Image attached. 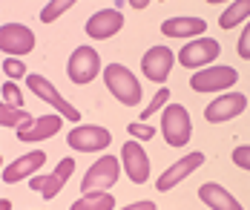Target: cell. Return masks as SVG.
Masks as SVG:
<instances>
[{"instance_id": "cell-18", "label": "cell", "mask_w": 250, "mask_h": 210, "mask_svg": "<svg viewBox=\"0 0 250 210\" xmlns=\"http://www.w3.org/2000/svg\"><path fill=\"white\" fill-rule=\"evenodd\" d=\"M161 32L167 38H201L207 32L204 18H170L161 23Z\"/></svg>"}, {"instance_id": "cell-11", "label": "cell", "mask_w": 250, "mask_h": 210, "mask_svg": "<svg viewBox=\"0 0 250 210\" xmlns=\"http://www.w3.org/2000/svg\"><path fill=\"white\" fill-rule=\"evenodd\" d=\"M201 164H204V153H187V156L181 158V161H173L161 176H158V182H155V190L158 193H170L175 184H181L190 173H196Z\"/></svg>"}, {"instance_id": "cell-14", "label": "cell", "mask_w": 250, "mask_h": 210, "mask_svg": "<svg viewBox=\"0 0 250 210\" xmlns=\"http://www.w3.org/2000/svg\"><path fill=\"white\" fill-rule=\"evenodd\" d=\"M173 63H175V58L167 46H150L144 52V58H141V69H144V75L152 84H164V81L170 78Z\"/></svg>"}, {"instance_id": "cell-4", "label": "cell", "mask_w": 250, "mask_h": 210, "mask_svg": "<svg viewBox=\"0 0 250 210\" xmlns=\"http://www.w3.org/2000/svg\"><path fill=\"white\" fill-rule=\"evenodd\" d=\"M98 72H101V58L92 46H78L75 52L69 55V61H66V75L78 86L92 84L98 78Z\"/></svg>"}, {"instance_id": "cell-22", "label": "cell", "mask_w": 250, "mask_h": 210, "mask_svg": "<svg viewBox=\"0 0 250 210\" xmlns=\"http://www.w3.org/2000/svg\"><path fill=\"white\" fill-rule=\"evenodd\" d=\"M35 115H29L23 106H12V104H0V124L3 127H15V130H21L23 124H29Z\"/></svg>"}, {"instance_id": "cell-3", "label": "cell", "mask_w": 250, "mask_h": 210, "mask_svg": "<svg viewBox=\"0 0 250 210\" xmlns=\"http://www.w3.org/2000/svg\"><path fill=\"white\" fill-rule=\"evenodd\" d=\"M121 176V158L104 156L98 158L81 179V193H98V190H109Z\"/></svg>"}, {"instance_id": "cell-15", "label": "cell", "mask_w": 250, "mask_h": 210, "mask_svg": "<svg viewBox=\"0 0 250 210\" xmlns=\"http://www.w3.org/2000/svg\"><path fill=\"white\" fill-rule=\"evenodd\" d=\"M61 127H63V115L61 112H55V115H38V118H32L29 124H23L18 130V141L35 144V141L52 138L55 132H61Z\"/></svg>"}, {"instance_id": "cell-17", "label": "cell", "mask_w": 250, "mask_h": 210, "mask_svg": "<svg viewBox=\"0 0 250 210\" xmlns=\"http://www.w3.org/2000/svg\"><path fill=\"white\" fill-rule=\"evenodd\" d=\"M199 199L210 210H245L242 205H239V199H236L230 190H225L222 184H216V182L201 184L199 187Z\"/></svg>"}, {"instance_id": "cell-13", "label": "cell", "mask_w": 250, "mask_h": 210, "mask_svg": "<svg viewBox=\"0 0 250 210\" xmlns=\"http://www.w3.org/2000/svg\"><path fill=\"white\" fill-rule=\"evenodd\" d=\"M83 29L92 41H109L112 35H118L124 29V15H121V9H101L95 15H89Z\"/></svg>"}, {"instance_id": "cell-7", "label": "cell", "mask_w": 250, "mask_h": 210, "mask_svg": "<svg viewBox=\"0 0 250 210\" xmlns=\"http://www.w3.org/2000/svg\"><path fill=\"white\" fill-rule=\"evenodd\" d=\"M219 55H222V43L219 41H213V38H193L187 46H181L178 63L187 66V69H201V66H210Z\"/></svg>"}, {"instance_id": "cell-32", "label": "cell", "mask_w": 250, "mask_h": 210, "mask_svg": "<svg viewBox=\"0 0 250 210\" xmlns=\"http://www.w3.org/2000/svg\"><path fill=\"white\" fill-rule=\"evenodd\" d=\"M126 3H129L132 9H147V6H150V0H126Z\"/></svg>"}, {"instance_id": "cell-1", "label": "cell", "mask_w": 250, "mask_h": 210, "mask_svg": "<svg viewBox=\"0 0 250 210\" xmlns=\"http://www.w3.org/2000/svg\"><path fill=\"white\" fill-rule=\"evenodd\" d=\"M104 84H106V89L121 101L124 106H138L141 104V84L138 78L126 69L124 63H106L104 66Z\"/></svg>"}, {"instance_id": "cell-26", "label": "cell", "mask_w": 250, "mask_h": 210, "mask_svg": "<svg viewBox=\"0 0 250 210\" xmlns=\"http://www.w3.org/2000/svg\"><path fill=\"white\" fill-rule=\"evenodd\" d=\"M126 132H129L132 138H138V141H150L152 135H155V130H152L150 121H132V124L126 127Z\"/></svg>"}, {"instance_id": "cell-12", "label": "cell", "mask_w": 250, "mask_h": 210, "mask_svg": "<svg viewBox=\"0 0 250 210\" xmlns=\"http://www.w3.org/2000/svg\"><path fill=\"white\" fill-rule=\"evenodd\" d=\"M245 106H248V98L242 92H225L204 106V118L210 124H225V121H233L236 115H242Z\"/></svg>"}, {"instance_id": "cell-5", "label": "cell", "mask_w": 250, "mask_h": 210, "mask_svg": "<svg viewBox=\"0 0 250 210\" xmlns=\"http://www.w3.org/2000/svg\"><path fill=\"white\" fill-rule=\"evenodd\" d=\"M66 144L78 153H98V150L112 144V132L106 127H98V124H78L69 130Z\"/></svg>"}, {"instance_id": "cell-23", "label": "cell", "mask_w": 250, "mask_h": 210, "mask_svg": "<svg viewBox=\"0 0 250 210\" xmlns=\"http://www.w3.org/2000/svg\"><path fill=\"white\" fill-rule=\"evenodd\" d=\"M75 3L78 0H49V3L41 9V21H43V23H55L63 12H69Z\"/></svg>"}, {"instance_id": "cell-20", "label": "cell", "mask_w": 250, "mask_h": 210, "mask_svg": "<svg viewBox=\"0 0 250 210\" xmlns=\"http://www.w3.org/2000/svg\"><path fill=\"white\" fill-rule=\"evenodd\" d=\"M69 210H115V199L106 193V190H98V193H83L81 199L72 202Z\"/></svg>"}, {"instance_id": "cell-6", "label": "cell", "mask_w": 250, "mask_h": 210, "mask_svg": "<svg viewBox=\"0 0 250 210\" xmlns=\"http://www.w3.org/2000/svg\"><path fill=\"white\" fill-rule=\"evenodd\" d=\"M239 81V72L233 66H207V69H199L193 78H190V89L193 92H225L233 84Z\"/></svg>"}, {"instance_id": "cell-34", "label": "cell", "mask_w": 250, "mask_h": 210, "mask_svg": "<svg viewBox=\"0 0 250 210\" xmlns=\"http://www.w3.org/2000/svg\"><path fill=\"white\" fill-rule=\"evenodd\" d=\"M207 3H227V0H207Z\"/></svg>"}, {"instance_id": "cell-25", "label": "cell", "mask_w": 250, "mask_h": 210, "mask_svg": "<svg viewBox=\"0 0 250 210\" xmlns=\"http://www.w3.org/2000/svg\"><path fill=\"white\" fill-rule=\"evenodd\" d=\"M0 92H3V104H12V106H23V92L12 84V78L6 81L3 86H0Z\"/></svg>"}, {"instance_id": "cell-31", "label": "cell", "mask_w": 250, "mask_h": 210, "mask_svg": "<svg viewBox=\"0 0 250 210\" xmlns=\"http://www.w3.org/2000/svg\"><path fill=\"white\" fill-rule=\"evenodd\" d=\"M43 184H46V176H32V179H29V187L38 190V193L43 190Z\"/></svg>"}, {"instance_id": "cell-30", "label": "cell", "mask_w": 250, "mask_h": 210, "mask_svg": "<svg viewBox=\"0 0 250 210\" xmlns=\"http://www.w3.org/2000/svg\"><path fill=\"white\" fill-rule=\"evenodd\" d=\"M121 210H158V205L155 202H132V205H126Z\"/></svg>"}, {"instance_id": "cell-2", "label": "cell", "mask_w": 250, "mask_h": 210, "mask_svg": "<svg viewBox=\"0 0 250 210\" xmlns=\"http://www.w3.org/2000/svg\"><path fill=\"white\" fill-rule=\"evenodd\" d=\"M161 132L170 147H184L193 135V121L184 104H167L161 112Z\"/></svg>"}, {"instance_id": "cell-29", "label": "cell", "mask_w": 250, "mask_h": 210, "mask_svg": "<svg viewBox=\"0 0 250 210\" xmlns=\"http://www.w3.org/2000/svg\"><path fill=\"white\" fill-rule=\"evenodd\" d=\"M233 161L242 167V170H250V144H242L233 150Z\"/></svg>"}, {"instance_id": "cell-9", "label": "cell", "mask_w": 250, "mask_h": 210, "mask_svg": "<svg viewBox=\"0 0 250 210\" xmlns=\"http://www.w3.org/2000/svg\"><path fill=\"white\" fill-rule=\"evenodd\" d=\"M35 32L23 23H3L0 26V49L12 58H21V55H29L35 49Z\"/></svg>"}, {"instance_id": "cell-16", "label": "cell", "mask_w": 250, "mask_h": 210, "mask_svg": "<svg viewBox=\"0 0 250 210\" xmlns=\"http://www.w3.org/2000/svg\"><path fill=\"white\" fill-rule=\"evenodd\" d=\"M43 164H46V153L43 150L26 153L18 161H12L9 167H3V184H15V182H21V179H26V176H35Z\"/></svg>"}, {"instance_id": "cell-19", "label": "cell", "mask_w": 250, "mask_h": 210, "mask_svg": "<svg viewBox=\"0 0 250 210\" xmlns=\"http://www.w3.org/2000/svg\"><path fill=\"white\" fill-rule=\"evenodd\" d=\"M72 173H75V161H72V158H61V161H58V167L46 176V184H43L41 196H43V199H55V196L63 190V184L69 182V176H72Z\"/></svg>"}, {"instance_id": "cell-24", "label": "cell", "mask_w": 250, "mask_h": 210, "mask_svg": "<svg viewBox=\"0 0 250 210\" xmlns=\"http://www.w3.org/2000/svg\"><path fill=\"white\" fill-rule=\"evenodd\" d=\"M167 101H170V89H164V86H161V89H158V92L152 95L150 104L141 109V121H150V115H155V112H158L161 106H167Z\"/></svg>"}, {"instance_id": "cell-8", "label": "cell", "mask_w": 250, "mask_h": 210, "mask_svg": "<svg viewBox=\"0 0 250 210\" xmlns=\"http://www.w3.org/2000/svg\"><path fill=\"white\" fill-rule=\"evenodd\" d=\"M26 86H29V89H32L41 101H46L49 106H55V109L66 118V121H75V124L81 121V112H78L75 106L69 104V101H66V98H63V95L52 86L49 78H43V75H26Z\"/></svg>"}, {"instance_id": "cell-28", "label": "cell", "mask_w": 250, "mask_h": 210, "mask_svg": "<svg viewBox=\"0 0 250 210\" xmlns=\"http://www.w3.org/2000/svg\"><path fill=\"white\" fill-rule=\"evenodd\" d=\"M236 52L242 61H250V23L242 29V38H239V43H236Z\"/></svg>"}, {"instance_id": "cell-21", "label": "cell", "mask_w": 250, "mask_h": 210, "mask_svg": "<svg viewBox=\"0 0 250 210\" xmlns=\"http://www.w3.org/2000/svg\"><path fill=\"white\" fill-rule=\"evenodd\" d=\"M248 18H250V0H233L225 12L219 15V26L233 29L236 23H242V21H248Z\"/></svg>"}, {"instance_id": "cell-27", "label": "cell", "mask_w": 250, "mask_h": 210, "mask_svg": "<svg viewBox=\"0 0 250 210\" xmlns=\"http://www.w3.org/2000/svg\"><path fill=\"white\" fill-rule=\"evenodd\" d=\"M3 72H6L9 78H23V75H26V66H23V61H18V58L6 55V61H3Z\"/></svg>"}, {"instance_id": "cell-10", "label": "cell", "mask_w": 250, "mask_h": 210, "mask_svg": "<svg viewBox=\"0 0 250 210\" xmlns=\"http://www.w3.org/2000/svg\"><path fill=\"white\" fill-rule=\"evenodd\" d=\"M121 164L126 170V179L132 184H147L150 182V158L144 153V147L132 138V141H124L121 147Z\"/></svg>"}, {"instance_id": "cell-33", "label": "cell", "mask_w": 250, "mask_h": 210, "mask_svg": "<svg viewBox=\"0 0 250 210\" xmlns=\"http://www.w3.org/2000/svg\"><path fill=\"white\" fill-rule=\"evenodd\" d=\"M0 210H12V202L9 199H0Z\"/></svg>"}]
</instances>
